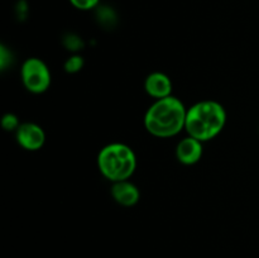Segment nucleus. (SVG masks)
<instances>
[{
	"label": "nucleus",
	"mask_w": 259,
	"mask_h": 258,
	"mask_svg": "<svg viewBox=\"0 0 259 258\" xmlns=\"http://www.w3.org/2000/svg\"><path fill=\"white\" fill-rule=\"evenodd\" d=\"M187 109L175 96L156 100L144 115V126L152 136L169 138L185 129Z\"/></svg>",
	"instance_id": "obj_1"
},
{
	"label": "nucleus",
	"mask_w": 259,
	"mask_h": 258,
	"mask_svg": "<svg viewBox=\"0 0 259 258\" xmlns=\"http://www.w3.org/2000/svg\"><path fill=\"white\" fill-rule=\"evenodd\" d=\"M227 113L222 104L212 100L199 101L187 109L185 129L190 137L206 142L215 138L224 129Z\"/></svg>",
	"instance_id": "obj_2"
},
{
	"label": "nucleus",
	"mask_w": 259,
	"mask_h": 258,
	"mask_svg": "<svg viewBox=\"0 0 259 258\" xmlns=\"http://www.w3.org/2000/svg\"><path fill=\"white\" fill-rule=\"evenodd\" d=\"M98 166L104 177L111 182L125 181L136 171V153L126 144H108L99 153Z\"/></svg>",
	"instance_id": "obj_3"
},
{
	"label": "nucleus",
	"mask_w": 259,
	"mask_h": 258,
	"mask_svg": "<svg viewBox=\"0 0 259 258\" xmlns=\"http://www.w3.org/2000/svg\"><path fill=\"white\" fill-rule=\"evenodd\" d=\"M23 85L33 94H42L48 90L51 85V72L47 65L39 58H28L22 66Z\"/></svg>",
	"instance_id": "obj_4"
},
{
	"label": "nucleus",
	"mask_w": 259,
	"mask_h": 258,
	"mask_svg": "<svg viewBox=\"0 0 259 258\" xmlns=\"http://www.w3.org/2000/svg\"><path fill=\"white\" fill-rule=\"evenodd\" d=\"M17 141L27 151H38L46 142L43 129L35 123H22L15 131Z\"/></svg>",
	"instance_id": "obj_5"
},
{
	"label": "nucleus",
	"mask_w": 259,
	"mask_h": 258,
	"mask_svg": "<svg viewBox=\"0 0 259 258\" xmlns=\"http://www.w3.org/2000/svg\"><path fill=\"white\" fill-rule=\"evenodd\" d=\"M147 94L156 100L171 96L172 82L168 76L163 72H153L147 76L144 81Z\"/></svg>",
	"instance_id": "obj_6"
},
{
	"label": "nucleus",
	"mask_w": 259,
	"mask_h": 258,
	"mask_svg": "<svg viewBox=\"0 0 259 258\" xmlns=\"http://www.w3.org/2000/svg\"><path fill=\"white\" fill-rule=\"evenodd\" d=\"M202 142L199 139L194 138V137H186L182 139L176 148V156L181 163L187 164H195L201 159L202 156Z\"/></svg>",
	"instance_id": "obj_7"
},
{
	"label": "nucleus",
	"mask_w": 259,
	"mask_h": 258,
	"mask_svg": "<svg viewBox=\"0 0 259 258\" xmlns=\"http://www.w3.org/2000/svg\"><path fill=\"white\" fill-rule=\"evenodd\" d=\"M111 196L121 206H134L139 201V190L128 180L113 182Z\"/></svg>",
	"instance_id": "obj_8"
},
{
	"label": "nucleus",
	"mask_w": 259,
	"mask_h": 258,
	"mask_svg": "<svg viewBox=\"0 0 259 258\" xmlns=\"http://www.w3.org/2000/svg\"><path fill=\"white\" fill-rule=\"evenodd\" d=\"M98 20L104 27H113L116 20V15L110 7H99Z\"/></svg>",
	"instance_id": "obj_9"
},
{
	"label": "nucleus",
	"mask_w": 259,
	"mask_h": 258,
	"mask_svg": "<svg viewBox=\"0 0 259 258\" xmlns=\"http://www.w3.org/2000/svg\"><path fill=\"white\" fill-rule=\"evenodd\" d=\"M62 42L63 46L68 51H73V52H77V51L82 50L83 47V40L77 34H75V33H68V34H66L63 37Z\"/></svg>",
	"instance_id": "obj_10"
},
{
	"label": "nucleus",
	"mask_w": 259,
	"mask_h": 258,
	"mask_svg": "<svg viewBox=\"0 0 259 258\" xmlns=\"http://www.w3.org/2000/svg\"><path fill=\"white\" fill-rule=\"evenodd\" d=\"M83 65H85L83 58L78 55H73L65 62V71L67 73H77L78 71L82 70Z\"/></svg>",
	"instance_id": "obj_11"
},
{
	"label": "nucleus",
	"mask_w": 259,
	"mask_h": 258,
	"mask_svg": "<svg viewBox=\"0 0 259 258\" xmlns=\"http://www.w3.org/2000/svg\"><path fill=\"white\" fill-rule=\"evenodd\" d=\"M2 125H3V128H4L5 131H8V132L17 131V129L19 128V125H20L19 119H18V116L15 115V114L8 113V114H5L4 116H3Z\"/></svg>",
	"instance_id": "obj_12"
},
{
	"label": "nucleus",
	"mask_w": 259,
	"mask_h": 258,
	"mask_svg": "<svg viewBox=\"0 0 259 258\" xmlns=\"http://www.w3.org/2000/svg\"><path fill=\"white\" fill-rule=\"evenodd\" d=\"M13 62V55L5 46H0V67L2 70H7L9 65Z\"/></svg>",
	"instance_id": "obj_13"
},
{
	"label": "nucleus",
	"mask_w": 259,
	"mask_h": 258,
	"mask_svg": "<svg viewBox=\"0 0 259 258\" xmlns=\"http://www.w3.org/2000/svg\"><path fill=\"white\" fill-rule=\"evenodd\" d=\"M70 3L80 10H90L98 7L100 0H70Z\"/></svg>",
	"instance_id": "obj_14"
}]
</instances>
